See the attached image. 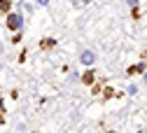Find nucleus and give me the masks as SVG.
<instances>
[{
  "instance_id": "obj_1",
  "label": "nucleus",
  "mask_w": 147,
  "mask_h": 133,
  "mask_svg": "<svg viewBox=\"0 0 147 133\" xmlns=\"http://www.w3.org/2000/svg\"><path fill=\"white\" fill-rule=\"evenodd\" d=\"M5 26H7V30H24V14H19V12H7L5 14Z\"/></svg>"
},
{
  "instance_id": "obj_2",
  "label": "nucleus",
  "mask_w": 147,
  "mask_h": 133,
  "mask_svg": "<svg viewBox=\"0 0 147 133\" xmlns=\"http://www.w3.org/2000/svg\"><path fill=\"white\" fill-rule=\"evenodd\" d=\"M147 72V61H140V63H133L126 68V75L128 77H133V75H145Z\"/></svg>"
},
{
  "instance_id": "obj_3",
  "label": "nucleus",
  "mask_w": 147,
  "mask_h": 133,
  "mask_svg": "<svg viewBox=\"0 0 147 133\" xmlns=\"http://www.w3.org/2000/svg\"><path fill=\"white\" fill-rule=\"evenodd\" d=\"M80 63H82V65H94V63H96V54L91 51V49H84V51L80 54Z\"/></svg>"
},
{
  "instance_id": "obj_4",
  "label": "nucleus",
  "mask_w": 147,
  "mask_h": 133,
  "mask_svg": "<svg viewBox=\"0 0 147 133\" xmlns=\"http://www.w3.org/2000/svg\"><path fill=\"white\" fill-rule=\"evenodd\" d=\"M56 47V40L54 37H45V40H40V49H51Z\"/></svg>"
},
{
  "instance_id": "obj_5",
  "label": "nucleus",
  "mask_w": 147,
  "mask_h": 133,
  "mask_svg": "<svg viewBox=\"0 0 147 133\" xmlns=\"http://www.w3.org/2000/svg\"><path fill=\"white\" fill-rule=\"evenodd\" d=\"M82 82H84L86 86H91V84H94V70H86V72L82 75Z\"/></svg>"
},
{
  "instance_id": "obj_6",
  "label": "nucleus",
  "mask_w": 147,
  "mask_h": 133,
  "mask_svg": "<svg viewBox=\"0 0 147 133\" xmlns=\"http://www.w3.org/2000/svg\"><path fill=\"white\" fill-rule=\"evenodd\" d=\"M9 9H12V0H0V12L7 14Z\"/></svg>"
},
{
  "instance_id": "obj_7",
  "label": "nucleus",
  "mask_w": 147,
  "mask_h": 133,
  "mask_svg": "<svg viewBox=\"0 0 147 133\" xmlns=\"http://www.w3.org/2000/svg\"><path fill=\"white\" fill-rule=\"evenodd\" d=\"M19 7H21V12H33V5L30 3H24V0L19 3Z\"/></svg>"
},
{
  "instance_id": "obj_8",
  "label": "nucleus",
  "mask_w": 147,
  "mask_h": 133,
  "mask_svg": "<svg viewBox=\"0 0 147 133\" xmlns=\"http://www.w3.org/2000/svg\"><path fill=\"white\" fill-rule=\"evenodd\" d=\"M126 93H128V96H136V93H138V84H128Z\"/></svg>"
},
{
  "instance_id": "obj_9",
  "label": "nucleus",
  "mask_w": 147,
  "mask_h": 133,
  "mask_svg": "<svg viewBox=\"0 0 147 133\" xmlns=\"http://www.w3.org/2000/svg\"><path fill=\"white\" fill-rule=\"evenodd\" d=\"M131 16H133V19H136V21H138V19H140L142 14H140V9H138V7H133V9H131Z\"/></svg>"
},
{
  "instance_id": "obj_10",
  "label": "nucleus",
  "mask_w": 147,
  "mask_h": 133,
  "mask_svg": "<svg viewBox=\"0 0 147 133\" xmlns=\"http://www.w3.org/2000/svg\"><path fill=\"white\" fill-rule=\"evenodd\" d=\"M112 96H117V91L115 89H105V98H112Z\"/></svg>"
},
{
  "instance_id": "obj_11",
  "label": "nucleus",
  "mask_w": 147,
  "mask_h": 133,
  "mask_svg": "<svg viewBox=\"0 0 147 133\" xmlns=\"http://www.w3.org/2000/svg\"><path fill=\"white\" fill-rule=\"evenodd\" d=\"M126 5H128V7L133 9V7H138V0H126Z\"/></svg>"
},
{
  "instance_id": "obj_12",
  "label": "nucleus",
  "mask_w": 147,
  "mask_h": 133,
  "mask_svg": "<svg viewBox=\"0 0 147 133\" xmlns=\"http://www.w3.org/2000/svg\"><path fill=\"white\" fill-rule=\"evenodd\" d=\"M26 56H28V51H26V49H24V51H21V54H19V61H21V63H24V61H26Z\"/></svg>"
},
{
  "instance_id": "obj_13",
  "label": "nucleus",
  "mask_w": 147,
  "mask_h": 133,
  "mask_svg": "<svg viewBox=\"0 0 147 133\" xmlns=\"http://www.w3.org/2000/svg\"><path fill=\"white\" fill-rule=\"evenodd\" d=\"M35 3H38V5H42V7H47V5H49V0H35Z\"/></svg>"
},
{
  "instance_id": "obj_14",
  "label": "nucleus",
  "mask_w": 147,
  "mask_h": 133,
  "mask_svg": "<svg viewBox=\"0 0 147 133\" xmlns=\"http://www.w3.org/2000/svg\"><path fill=\"white\" fill-rule=\"evenodd\" d=\"M142 80H145V84H147V72H145V75H142Z\"/></svg>"
},
{
  "instance_id": "obj_15",
  "label": "nucleus",
  "mask_w": 147,
  "mask_h": 133,
  "mask_svg": "<svg viewBox=\"0 0 147 133\" xmlns=\"http://www.w3.org/2000/svg\"><path fill=\"white\" fill-rule=\"evenodd\" d=\"M145 59H147V51H145Z\"/></svg>"
}]
</instances>
